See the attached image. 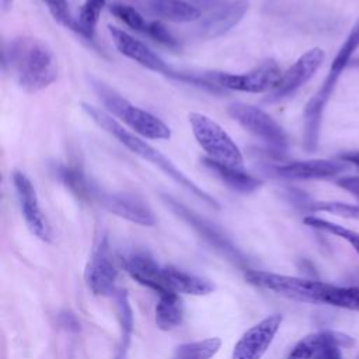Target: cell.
Here are the masks:
<instances>
[{
	"label": "cell",
	"mask_w": 359,
	"mask_h": 359,
	"mask_svg": "<svg viewBox=\"0 0 359 359\" xmlns=\"http://www.w3.org/2000/svg\"><path fill=\"white\" fill-rule=\"evenodd\" d=\"M245 279L265 290L304 303L325 304L359 313V287L337 286L321 280L279 275L266 271H247Z\"/></svg>",
	"instance_id": "6da1fadb"
},
{
	"label": "cell",
	"mask_w": 359,
	"mask_h": 359,
	"mask_svg": "<svg viewBox=\"0 0 359 359\" xmlns=\"http://www.w3.org/2000/svg\"><path fill=\"white\" fill-rule=\"evenodd\" d=\"M3 67L28 93H36L57 79V65L52 49L35 36L14 38L3 52Z\"/></svg>",
	"instance_id": "7a4b0ae2"
},
{
	"label": "cell",
	"mask_w": 359,
	"mask_h": 359,
	"mask_svg": "<svg viewBox=\"0 0 359 359\" xmlns=\"http://www.w3.org/2000/svg\"><path fill=\"white\" fill-rule=\"evenodd\" d=\"M83 111L90 116L91 121H94L101 129H104L107 133L114 136L121 144H123L126 149H129L133 154L139 156L143 160H147L157 168H160L165 175H168L172 181H175L178 185L184 187L187 191L194 194L196 198L203 201L206 205L219 209V202L210 196L206 191L199 188L192 180H189L170 158H167L163 153H160L157 149L150 146L146 140L140 139L135 133L129 132L126 128H123L116 119H114L108 112L104 109H100L94 105H90L87 102H81Z\"/></svg>",
	"instance_id": "3957f363"
},
{
	"label": "cell",
	"mask_w": 359,
	"mask_h": 359,
	"mask_svg": "<svg viewBox=\"0 0 359 359\" xmlns=\"http://www.w3.org/2000/svg\"><path fill=\"white\" fill-rule=\"evenodd\" d=\"M359 48V20L348 34L346 39L338 49L328 74L318 91L309 100L303 112V146L307 151H314L318 147L321 121L325 105L341 77L344 70L351 65L352 55Z\"/></svg>",
	"instance_id": "277c9868"
},
{
	"label": "cell",
	"mask_w": 359,
	"mask_h": 359,
	"mask_svg": "<svg viewBox=\"0 0 359 359\" xmlns=\"http://www.w3.org/2000/svg\"><path fill=\"white\" fill-rule=\"evenodd\" d=\"M90 84L105 109L137 135L147 139H170L171 129L160 118L130 104L125 97L95 77H90Z\"/></svg>",
	"instance_id": "5b68a950"
},
{
	"label": "cell",
	"mask_w": 359,
	"mask_h": 359,
	"mask_svg": "<svg viewBox=\"0 0 359 359\" xmlns=\"http://www.w3.org/2000/svg\"><path fill=\"white\" fill-rule=\"evenodd\" d=\"M188 119L198 144L208 154L206 157L226 165L243 167L244 158L240 147L216 121L201 112H191Z\"/></svg>",
	"instance_id": "8992f818"
},
{
	"label": "cell",
	"mask_w": 359,
	"mask_h": 359,
	"mask_svg": "<svg viewBox=\"0 0 359 359\" xmlns=\"http://www.w3.org/2000/svg\"><path fill=\"white\" fill-rule=\"evenodd\" d=\"M108 32L111 35V39L115 45V48L118 49L119 53H122L123 56L129 57L130 60L136 62L137 65L164 74L167 77L175 79V80H181V81H187V83H192V84H198V86H205V87H212L213 84L205 77H199L196 74H189V73H182L178 72L175 69H172L170 65H167L157 53H154L151 49H149L142 41L136 39L135 36H132L130 34H128L126 31L108 25Z\"/></svg>",
	"instance_id": "52a82bcc"
},
{
	"label": "cell",
	"mask_w": 359,
	"mask_h": 359,
	"mask_svg": "<svg viewBox=\"0 0 359 359\" xmlns=\"http://www.w3.org/2000/svg\"><path fill=\"white\" fill-rule=\"evenodd\" d=\"M227 114L245 130L264 140L275 151L283 153L287 149L289 142L286 132L261 108L244 102H233L227 107Z\"/></svg>",
	"instance_id": "ba28073f"
},
{
	"label": "cell",
	"mask_w": 359,
	"mask_h": 359,
	"mask_svg": "<svg viewBox=\"0 0 359 359\" xmlns=\"http://www.w3.org/2000/svg\"><path fill=\"white\" fill-rule=\"evenodd\" d=\"M282 76L280 67L275 60H265L255 66L254 69L241 73V74H233V73H215L212 76H208L210 83H216V86L234 90V91H243V93H266L272 91L279 79Z\"/></svg>",
	"instance_id": "9c48e42d"
},
{
	"label": "cell",
	"mask_w": 359,
	"mask_h": 359,
	"mask_svg": "<svg viewBox=\"0 0 359 359\" xmlns=\"http://www.w3.org/2000/svg\"><path fill=\"white\" fill-rule=\"evenodd\" d=\"M324 59L325 53L321 48H313L304 52L286 72L282 73L276 87L266 97V101H279L293 94L314 76Z\"/></svg>",
	"instance_id": "30bf717a"
},
{
	"label": "cell",
	"mask_w": 359,
	"mask_h": 359,
	"mask_svg": "<svg viewBox=\"0 0 359 359\" xmlns=\"http://www.w3.org/2000/svg\"><path fill=\"white\" fill-rule=\"evenodd\" d=\"M13 184L20 202L21 213L29 231L42 241H50V227L41 210L36 191L31 180L22 171H13Z\"/></svg>",
	"instance_id": "8fae6325"
},
{
	"label": "cell",
	"mask_w": 359,
	"mask_h": 359,
	"mask_svg": "<svg viewBox=\"0 0 359 359\" xmlns=\"http://www.w3.org/2000/svg\"><path fill=\"white\" fill-rule=\"evenodd\" d=\"M282 324L280 314H271L248 328L234 345L231 359H261Z\"/></svg>",
	"instance_id": "7c38bea8"
},
{
	"label": "cell",
	"mask_w": 359,
	"mask_h": 359,
	"mask_svg": "<svg viewBox=\"0 0 359 359\" xmlns=\"http://www.w3.org/2000/svg\"><path fill=\"white\" fill-rule=\"evenodd\" d=\"M116 275L118 271L114 265L107 238H102L87 264V285L95 294L109 296L115 293Z\"/></svg>",
	"instance_id": "4fadbf2b"
},
{
	"label": "cell",
	"mask_w": 359,
	"mask_h": 359,
	"mask_svg": "<svg viewBox=\"0 0 359 359\" xmlns=\"http://www.w3.org/2000/svg\"><path fill=\"white\" fill-rule=\"evenodd\" d=\"M248 11L247 0H231L219 4L199 22V35L205 39H215L234 28Z\"/></svg>",
	"instance_id": "5bb4252c"
},
{
	"label": "cell",
	"mask_w": 359,
	"mask_h": 359,
	"mask_svg": "<svg viewBox=\"0 0 359 359\" xmlns=\"http://www.w3.org/2000/svg\"><path fill=\"white\" fill-rule=\"evenodd\" d=\"M101 205L111 213L129 220L140 226H153L156 223V216L149 205L136 195L118 192V194H98Z\"/></svg>",
	"instance_id": "9a60e30c"
},
{
	"label": "cell",
	"mask_w": 359,
	"mask_h": 359,
	"mask_svg": "<svg viewBox=\"0 0 359 359\" xmlns=\"http://www.w3.org/2000/svg\"><path fill=\"white\" fill-rule=\"evenodd\" d=\"M345 170L346 163L325 158L290 161L273 168L275 174L285 180H325L332 178Z\"/></svg>",
	"instance_id": "2e32d148"
},
{
	"label": "cell",
	"mask_w": 359,
	"mask_h": 359,
	"mask_svg": "<svg viewBox=\"0 0 359 359\" xmlns=\"http://www.w3.org/2000/svg\"><path fill=\"white\" fill-rule=\"evenodd\" d=\"M163 201L177 216H180L191 227H194L212 245H215L216 248L222 250L227 255H233L236 258L238 257V252L233 247V244L212 223H209L208 220H205L198 213H195L194 210H191L189 208H187L185 205H182L181 202H178L177 199H174L170 195H163Z\"/></svg>",
	"instance_id": "e0dca14e"
},
{
	"label": "cell",
	"mask_w": 359,
	"mask_h": 359,
	"mask_svg": "<svg viewBox=\"0 0 359 359\" xmlns=\"http://www.w3.org/2000/svg\"><path fill=\"white\" fill-rule=\"evenodd\" d=\"M128 273L140 285L147 286L158 293V296L165 294V293H172L168 290L164 275H163V268L157 265V262L147 255L146 252H135L132 254L126 262H125Z\"/></svg>",
	"instance_id": "ac0fdd59"
},
{
	"label": "cell",
	"mask_w": 359,
	"mask_h": 359,
	"mask_svg": "<svg viewBox=\"0 0 359 359\" xmlns=\"http://www.w3.org/2000/svg\"><path fill=\"white\" fill-rule=\"evenodd\" d=\"M355 344L353 338L338 331H318L300 339L290 351L287 359H313L316 352L324 345H334L341 348H351Z\"/></svg>",
	"instance_id": "d6986e66"
},
{
	"label": "cell",
	"mask_w": 359,
	"mask_h": 359,
	"mask_svg": "<svg viewBox=\"0 0 359 359\" xmlns=\"http://www.w3.org/2000/svg\"><path fill=\"white\" fill-rule=\"evenodd\" d=\"M163 275L168 290L177 294L182 293L192 296H203L215 290V285L209 279L196 276L194 273H188L174 266H164Z\"/></svg>",
	"instance_id": "ffe728a7"
},
{
	"label": "cell",
	"mask_w": 359,
	"mask_h": 359,
	"mask_svg": "<svg viewBox=\"0 0 359 359\" xmlns=\"http://www.w3.org/2000/svg\"><path fill=\"white\" fill-rule=\"evenodd\" d=\"M203 165H206L212 172H215L229 188L241 192V194H250L257 191L262 181L252 174L243 170V167H231L222 163H217L209 157L202 158Z\"/></svg>",
	"instance_id": "44dd1931"
},
{
	"label": "cell",
	"mask_w": 359,
	"mask_h": 359,
	"mask_svg": "<svg viewBox=\"0 0 359 359\" xmlns=\"http://www.w3.org/2000/svg\"><path fill=\"white\" fill-rule=\"evenodd\" d=\"M150 10L171 22H192L201 18V10L185 0H150Z\"/></svg>",
	"instance_id": "7402d4cb"
},
{
	"label": "cell",
	"mask_w": 359,
	"mask_h": 359,
	"mask_svg": "<svg viewBox=\"0 0 359 359\" xmlns=\"http://www.w3.org/2000/svg\"><path fill=\"white\" fill-rule=\"evenodd\" d=\"M59 178L69 188V191L83 202H91L98 195L88 182L81 165L77 163L60 167Z\"/></svg>",
	"instance_id": "603a6c76"
},
{
	"label": "cell",
	"mask_w": 359,
	"mask_h": 359,
	"mask_svg": "<svg viewBox=\"0 0 359 359\" xmlns=\"http://www.w3.org/2000/svg\"><path fill=\"white\" fill-rule=\"evenodd\" d=\"M156 324L163 331H170L178 327L182 321V304L177 293H165L160 296L156 306Z\"/></svg>",
	"instance_id": "cb8c5ba5"
},
{
	"label": "cell",
	"mask_w": 359,
	"mask_h": 359,
	"mask_svg": "<svg viewBox=\"0 0 359 359\" xmlns=\"http://www.w3.org/2000/svg\"><path fill=\"white\" fill-rule=\"evenodd\" d=\"M105 6V0H84L77 21V34L88 41L95 36V28L100 20V14Z\"/></svg>",
	"instance_id": "d4e9b609"
},
{
	"label": "cell",
	"mask_w": 359,
	"mask_h": 359,
	"mask_svg": "<svg viewBox=\"0 0 359 359\" xmlns=\"http://www.w3.org/2000/svg\"><path fill=\"white\" fill-rule=\"evenodd\" d=\"M303 222L306 226H309L311 229H316L318 231H324V233H328V234H332V236H337V237L345 240L359 255V233L358 231L348 229L342 224L330 222L327 219L318 217V216H306L303 219Z\"/></svg>",
	"instance_id": "484cf974"
},
{
	"label": "cell",
	"mask_w": 359,
	"mask_h": 359,
	"mask_svg": "<svg viewBox=\"0 0 359 359\" xmlns=\"http://www.w3.org/2000/svg\"><path fill=\"white\" fill-rule=\"evenodd\" d=\"M220 345L222 341L216 337L182 344L175 349L172 359H210L217 353Z\"/></svg>",
	"instance_id": "4316f807"
},
{
	"label": "cell",
	"mask_w": 359,
	"mask_h": 359,
	"mask_svg": "<svg viewBox=\"0 0 359 359\" xmlns=\"http://www.w3.org/2000/svg\"><path fill=\"white\" fill-rule=\"evenodd\" d=\"M116 306H118V316H119V323H121V330H122V337H121V358L125 356V352L128 349L130 332H132V325H133V317H132V309L128 302V296L125 290L116 292Z\"/></svg>",
	"instance_id": "83f0119b"
},
{
	"label": "cell",
	"mask_w": 359,
	"mask_h": 359,
	"mask_svg": "<svg viewBox=\"0 0 359 359\" xmlns=\"http://www.w3.org/2000/svg\"><path fill=\"white\" fill-rule=\"evenodd\" d=\"M307 209L313 212H325L346 219H359V203H346L337 201H317L307 205Z\"/></svg>",
	"instance_id": "f1b7e54d"
},
{
	"label": "cell",
	"mask_w": 359,
	"mask_h": 359,
	"mask_svg": "<svg viewBox=\"0 0 359 359\" xmlns=\"http://www.w3.org/2000/svg\"><path fill=\"white\" fill-rule=\"evenodd\" d=\"M109 11L118 20H121L123 24H126L129 28L146 32L149 22H146L143 15L133 7H130L128 4H122V3H114L109 6Z\"/></svg>",
	"instance_id": "f546056e"
},
{
	"label": "cell",
	"mask_w": 359,
	"mask_h": 359,
	"mask_svg": "<svg viewBox=\"0 0 359 359\" xmlns=\"http://www.w3.org/2000/svg\"><path fill=\"white\" fill-rule=\"evenodd\" d=\"M49 10L53 20L62 27L74 31L77 34V21L73 18L70 13V7L67 0H42Z\"/></svg>",
	"instance_id": "4dcf8cb0"
},
{
	"label": "cell",
	"mask_w": 359,
	"mask_h": 359,
	"mask_svg": "<svg viewBox=\"0 0 359 359\" xmlns=\"http://www.w3.org/2000/svg\"><path fill=\"white\" fill-rule=\"evenodd\" d=\"M146 34L153 38L154 41H157L158 43L164 45V46H168L171 49H175L178 48V42L177 39L171 35V32L160 22V21H151L147 24V28H146Z\"/></svg>",
	"instance_id": "1f68e13d"
},
{
	"label": "cell",
	"mask_w": 359,
	"mask_h": 359,
	"mask_svg": "<svg viewBox=\"0 0 359 359\" xmlns=\"http://www.w3.org/2000/svg\"><path fill=\"white\" fill-rule=\"evenodd\" d=\"M337 185L352 194L359 201V175H349L337 180Z\"/></svg>",
	"instance_id": "d6a6232c"
},
{
	"label": "cell",
	"mask_w": 359,
	"mask_h": 359,
	"mask_svg": "<svg viewBox=\"0 0 359 359\" xmlns=\"http://www.w3.org/2000/svg\"><path fill=\"white\" fill-rule=\"evenodd\" d=\"M313 359H341V352L338 346L324 345L316 352Z\"/></svg>",
	"instance_id": "836d02e7"
},
{
	"label": "cell",
	"mask_w": 359,
	"mask_h": 359,
	"mask_svg": "<svg viewBox=\"0 0 359 359\" xmlns=\"http://www.w3.org/2000/svg\"><path fill=\"white\" fill-rule=\"evenodd\" d=\"M339 160L344 163H349L359 170V150L342 153V154H339Z\"/></svg>",
	"instance_id": "e575fe53"
},
{
	"label": "cell",
	"mask_w": 359,
	"mask_h": 359,
	"mask_svg": "<svg viewBox=\"0 0 359 359\" xmlns=\"http://www.w3.org/2000/svg\"><path fill=\"white\" fill-rule=\"evenodd\" d=\"M13 3H14V0H0V4H1V10H3V13H6L7 10H10V8H11V6H13Z\"/></svg>",
	"instance_id": "d590c367"
},
{
	"label": "cell",
	"mask_w": 359,
	"mask_h": 359,
	"mask_svg": "<svg viewBox=\"0 0 359 359\" xmlns=\"http://www.w3.org/2000/svg\"><path fill=\"white\" fill-rule=\"evenodd\" d=\"M202 3H205V4H212V3H217V1H220V0H201Z\"/></svg>",
	"instance_id": "8d00e7d4"
},
{
	"label": "cell",
	"mask_w": 359,
	"mask_h": 359,
	"mask_svg": "<svg viewBox=\"0 0 359 359\" xmlns=\"http://www.w3.org/2000/svg\"><path fill=\"white\" fill-rule=\"evenodd\" d=\"M358 359H359V358H358Z\"/></svg>",
	"instance_id": "74e56055"
}]
</instances>
